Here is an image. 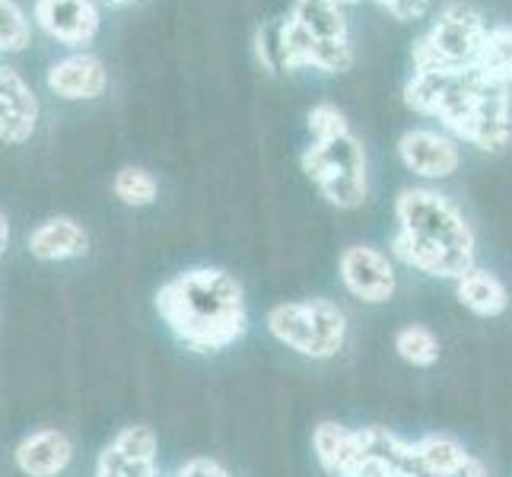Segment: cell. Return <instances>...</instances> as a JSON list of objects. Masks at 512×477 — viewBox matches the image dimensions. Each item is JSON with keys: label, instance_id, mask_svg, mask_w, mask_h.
Masks as SVG:
<instances>
[{"label": "cell", "instance_id": "1", "mask_svg": "<svg viewBox=\"0 0 512 477\" xmlns=\"http://www.w3.org/2000/svg\"><path fill=\"white\" fill-rule=\"evenodd\" d=\"M404 102L417 115H430L455 140L500 153L512 137V86L493 83L478 64L455 70H414Z\"/></svg>", "mask_w": 512, "mask_h": 477}, {"label": "cell", "instance_id": "2", "mask_svg": "<svg viewBox=\"0 0 512 477\" xmlns=\"http://www.w3.org/2000/svg\"><path fill=\"white\" fill-rule=\"evenodd\" d=\"M153 309L191 353H223L236 347L249 328V303L239 280L223 268H188L156 290Z\"/></svg>", "mask_w": 512, "mask_h": 477}, {"label": "cell", "instance_id": "3", "mask_svg": "<svg viewBox=\"0 0 512 477\" xmlns=\"http://www.w3.org/2000/svg\"><path fill=\"white\" fill-rule=\"evenodd\" d=\"M395 220L392 258L404 268L452 284L478 268L474 229L446 194L433 188H404L395 198Z\"/></svg>", "mask_w": 512, "mask_h": 477}, {"label": "cell", "instance_id": "4", "mask_svg": "<svg viewBox=\"0 0 512 477\" xmlns=\"http://www.w3.org/2000/svg\"><path fill=\"white\" fill-rule=\"evenodd\" d=\"M312 144L303 150V172L319 185L322 198L338 210H357L369 198V159L363 140L350 131L344 112L331 102L312 105Z\"/></svg>", "mask_w": 512, "mask_h": 477}, {"label": "cell", "instance_id": "5", "mask_svg": "<svg viewBox=\"0 0 512 477\" xmlns=\"http://www.w3.org/2000/svg\"><path fill=\"white\" fill-rule=\"evenodd\" d=\"M264 325H268V334L277 344L315 363L338 357L350 334L347 312L322 296L277 303L264 315Z\"/></svg>", "mask_w": 512, "mask_h": 477}, {"label": "cell", "instance_id": "6", "mask_svg": "<svg viewBox=\"0 0 512 477\" xmlns=\"http://www.w3.org/2000/svg\"><path fill=\"white\" fill-rule=\"evenodd\" d=\"M484 16L471 4H449L430 32L414 45V70H455L471 67L481 55L484 35H487Z\"/></svg>", "mask_w": 512, "mask_h": 477}, {"label": "cell", "instance_id": "7", "mask_svg": "<svg viewBox=\"0 0 512 477\" xmlns=\"http://www.w3.org/2000/svg\"><path fill=\"white\" fill-rule=\"evenodd\" d=\"M315 462L331 477H392L382 458L366 443L363 427L350 430L338 420H322L312 430Z\"/></svg>", "mask_w": 512, "mask_h": 477}, {"label": "cell", "instance_id": "8", "mask_svg": "<svg viewBox=\"0 0 512 477\" xmlns=\"http://www.w3.org/2000/svg\"><path fill=\"white\" fill-rule=\"evenodd\" d=\"M338 277L344 290L366 306H385L398 293L395 264L373 245H347L338 258Z\"/></svg>", "mask_w": 512, "mask_h": 477}, {"label": "cell", "instance_id": "9", "mask_svg": "<svg viewBox=\"0 0 512 477\" xmlns=\"http://www.w3.org/2000/svg\"><path fill=\"white\" fill-rule=\"evenodd\" d=\"M93 477H160V436L147 423L121 427L112 443H105Z\"/></svg>", "mask_w": 512, "mask_h": 477}, {"label": "cell", "instance_id": "10", "mask_svg": "<svg viewBox=\"0 0 512 477\" xmlns=\"http://www.w3.org/2000/svg\"><path fill=\"white\" fill-rule=\"evenodd\" d=\"M277 61L287 70L299 67H315L325 70V74H347L353 67V48L350 42H319L312 35L293 23L290 16L277 29Z\"/></svg>", "mask_w": 512, "mask_h": 477}, {"label": "cell", "instance_id": "11", "mask_svg": "<svg viewBox=\"0 0 512 477\" xmlns=\"http://www.w3.org/2000/svg\"><path fill=\"white\" fill-rule=\"evenodd\" d=\"M398 156L408 172L420 175V179L443 182L462 166V150L458 140L446 131H430V128H414L398 137Z\"/></svg>", "mask_w": 512, "mask_h": 477}, {"label": "cell", "instance_id": "12", "mask_svg": "<svg viewBox=\"0 0 512 477\" xmlns=\"http://www.w3.org/2000/svg\"><path fill=\"white\" fill-rule=\"evenodd\" d=\"M39 128V99L16 67H0V140L20 147Z\"/></svg>", "mask_w": 512, "mask_h": 477}, {"label": "cell", "instance_id": "13", "mask_svg": "<svg viewBox=\"0 0 512 477\" xmlns=\"http://www.w3.org/2000/svg\"><path fill=\"white\" fill-rule=\"evenodd\" d=\"M35 23L61 45H90L99 32L93 0H35Z\"/></svg>", "mask_w": 512, "mask_h": 477}, {"label": "cell", "instance_id": "14", "mask_svg": "<svg viewBox=\"0 0 512 477\" xmlns=\"http://www.w3.org/2000/svg\"><path fill=\"white\" fill-rule=\"evenodd\" d=\"M13 462L26 477H58L74 462V443L58 427L32 430L16 443Z\"/></svg>", "mask_w": 512, "mask_h": 477}, {"label": "cell", "instance_id": "15", "mask_svg": "<svg viewBox=\"0 0 512 477\" xmlns=\"http://www.w3.org/2000/svg\"><path fill=\"white\" fill-rule=\"evenodd\" d=\"M48 90L70 99V102H80V99H99L105 90H109V70L105 64L90 55V51H77V55H67L61 61H55L48 67Z\"/></svg>", "mask_w": 512, "mask_h": 477}, {"label": "cell", "instance_id": "16", "mask_svg": "<svg viewBox=\"0 0 512 477\" xmlns=\"http://www.w3.org/2000/svg\"><path fill=\"white\" fill-rule=\"evenodd\" d=\"M26 245L35 261L61 264V261H77L90 252V233L74 217H48L32 229Z\"/></svg>", "mask_w": 512, "mask_h": 477}, {"label": "cell", "instance_id": "17", "mask_svg": "<svg viewBox=\"0 0 512 477\" xmlns=\"http://www.w3.org/2000/svg\"><path fill=\"white\" fill-rule=\"evenodd\" d=\"M455 299L478 318H500L509 309V290L503 280L487 268H471L455 280Z\"/></svg>", "mask_w": 512, "mask_h": 477}, {"label": "cell", "instance_id": "18", "mask_svg": "<svg viewBox=\"0 0 512 477\" xmlns=\"http://www.w3.org/2000/svg\"><path fill=\"white\" fill-rule=\"evenodd\" d=\"M290 20L319 42H350L344 7H338L334 0H293Z\"/></svg>", "mask_w": 512, "mask_h": 477}, {"label": "cell", "instance_id": "19", "mask_svg": "<svg viewBox=\"0 0 512 477\" xmlns=\"http://www.w3.org/2000/svg\"><path fill=\"white\" fill-rule=\"evenodd\" d=\"M417 458H420V468L423 477H449L458 468H465L471 462V452L458 443L455 436L446 433H430V436H420L417 443Z\"/></svg>", "mask_w": 512, "mask_h": 477}, {"label": "cell", "instance_id": "20", "mask_svg": "<svg viewBox=\"0 0 512 477\" xmlns=\"http://www.w3.org/2000/svg\"><path fill=\"white\" fill-rule=\"evenodd\" d=\"M392 347L398 357L414 366V369H433L439 363V353H443V344H439L436 331L427 328V325H401L392 338Z\"/></svg>", "mask_w": 512, "mask_h": 477}, {"label": "cell", "instance_id": "21", "mask_svg": "<svg viewBox=\"0 0 512 477\" xmlns=\"http://www.w3.org/2000/svg\"><path fill=\"white\" fill-rule=\"evenodd\" d=\"M478 64L493 83L512 86V26H490L484 35Z\"/></svg>", "mask_w": 512, "mask_h": 477}, {"label": "cell", "instance_id": "22", "mask_svg": "<svg viewBox=\"0 0 512 477\" xmlns=\"http://www.w3.org/2000/svg\"><path fill=\"white\" fill-rule=\"evenodd\" d=\"M112 191L125 207H150L160 198V182L144 166H121L112 179Z\"/></svg>", "mask_w": 512, "mask_h": 477}, {"label": "cell", "instance_id": "23", "mask_svg": "<svg viewBox=\"0 0 512 477\" xmlns=\"http://www.w3.org/2000/svg\"><path fill=\"white\" fill-rule=\"evenodd\" d=\"M29 39H32V26L23 7L16 0H0V48L7 55H16V51H23L29 45Z\"/></svg>", "mask_w": 512, "mask_h": 477}, {"label": "cell", "instance_id": "24", "mask_svg": "<svg viewBox=\"0 0 512 477\" xmlns=\"http://www.w3.org/2000/svg\"><path fill=\"white\" fill-rule=\"evenodd\" d=\"M175 477H233V471H229L223 462H217V458H210V455H194V458H188V462L179 465Z\"/></svg>", "mask_w": 512, "mask_h": 477}, {"label": "cell", "instance_id": "25", "mask_svg": "<svg viewBox=\"0 0 512 477\" xmlns=\"http://www.w3.org/2000/svg\"><path fill=\"white\" fill-rule=\"evenodd\" d=\"M382 7H385L388 13H392L395 20H401V23H411V20H423V16L430 13L433 0H385Z\"/></svg>", "mask_w": 512, "mask_h": 477}, {"label": "cell", "instance_id": "26", "mask_svg": "<svg viewBox=\"0 0 512 477\" xmlns=\"http://www.w3.org/2000/svg\"><path fill=\"white\" fill-rule=\"evenodd\" d=\"M102 4H109V7H128V4H134V0H102Z\"/></svg>", "mask_w": 512, "mask_h": 477}, {"label": "cell", "instance_id": "27", "mask_svg": "<svg viewBox=\"0 0 512 477\" xmlns=\"http://www.w3.org/2000/svg\"><path fill=\"white\" fill-rule=\"evenodd\" d=\"M7 245H10V226H7V217H4V252H7Z\"/></svg>", "mask_w": 512, "mask_h": 477}, {"label": "cell", "instance_id": "28", "mask_svg": "<svg viewBox=\"0 0 512 477\" xmlns=\"http://www.w3.org/2000/svg\"><path fill=\"white\" fill-rule=\"evenodd\" d=\"M338 7H350V4H360V0H334Z\"/></svg>", "mask_w": 512, "mask_h": 477}]
</instances>
